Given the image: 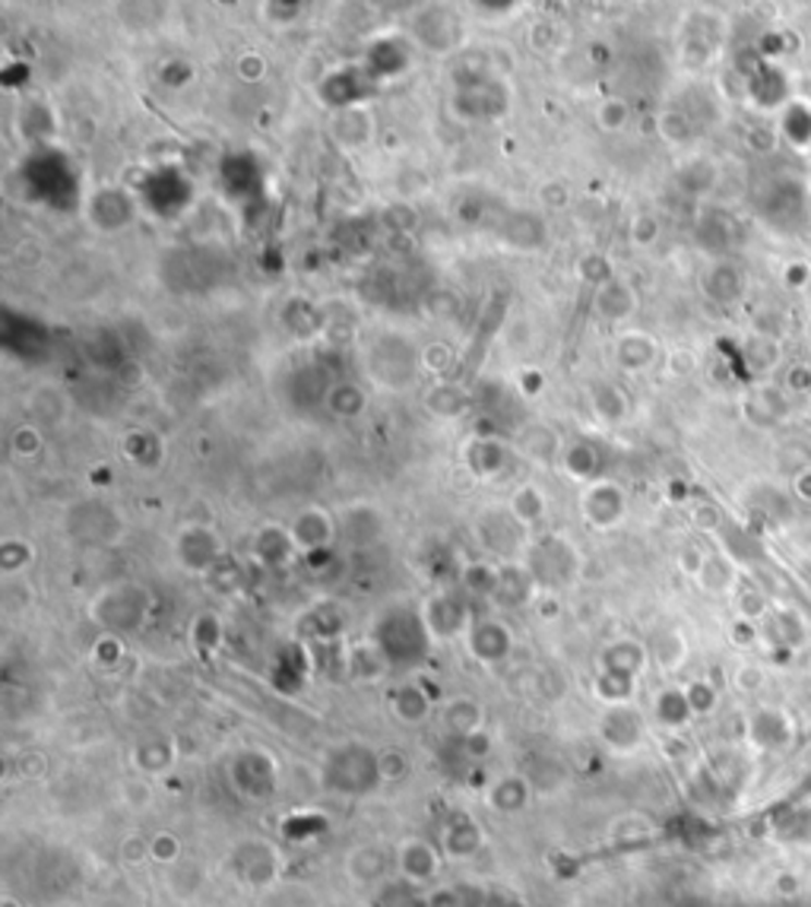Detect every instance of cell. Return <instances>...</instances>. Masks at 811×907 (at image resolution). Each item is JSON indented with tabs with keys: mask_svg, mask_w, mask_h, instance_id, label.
I'll list each match as a JSON object with an SVG mask.
<instances>
[{
	"mask_svg": "<svg viewBox=\"0 0 811 907\" xmlns=\"http://www.w3.org/2000/svg\"><path fill=\"white\" fill-rule=\"evenodd\" d=\"M321 780L330 793L339 797H368L374 793L384 777H381V755L371 752L368 745H339L324 759Z\"/></svg>",
	"mask_w": 811,
	"mask_h": 907,
	"instance_id": "1",
	"label": "cell"
},
{
	"mask_svg": "<svg viewBox=\"0 0 811 907\" xmlns=\"http://www.w3.org/2000/svg\"><path fill=\"white\" fill-rule=\"evenodd\" d=\"M374 641L384 654V660L393 667H416L428 657L431 632L425 625L422 612L416 609H390L378 622Z\"/></svg>",
	"mask_w": 811,
	"mask_h": 907,
	"instance_id": "2",
	"label": "cell"
},
{
	"mask_svg": "<svg viewBox=\"0 0 811 907\" xmlns=\"http://www.w3.org/2000/svg\"><path fill=\"white\" fill-rule=\"evenodd\" d=\"M228 777H231V787H235L238 797L263 803L276 793L279 768H276L273 755H266L263 749H245L231 759Z\"/></svg>",
	"mask_w": 811,
	"mask_h": 907,
	"instance_id": "3",
	"label": "cell"
},
{
	"mask_svg": "<svg viewBox=\"0 0 811 907\" xmlns=\"http://www.w3.org/2000/svg\"><path fill=\"white\" fill-rule=\"evenodd\" d=\"M529 577L542 587H558L574 574V552L561 539H542L529 549Z\"/></svg>",
	"mask_w": 811,
	"mask_h": 907,
	"instance_id": "4",
	"label": "cell"
},
{
	"mask_svg": "<svg viewBox=\"0 0 811 907\" xmlns=\"http://www.w3.org/2000/svg\"><path fill=\"white\" fill-rule=\"evenodd\" d=\"M143 616H146V597L136 587H118V590H108L105 597H98L96 619L115 632L140 629Z\"/></svg>",
	"mask_w": 811,
	"mask_h": 907,
	"instance_id": "5",
	"label": "cell"
},
{
	"mask_svg": "<svg viewBox=\"0 0 811 907\" xmlns=\"http://www.w3.org/2000/svg\"><path fill=\"white\" fill-rule=\"evenodd\" d=\"M396 870H399V879H406V882L422 888L425 882H431L434 875L441 873V854H438V847L431 840H403L399 850H396Z\"/></svg>",
	"mask_w": 811,
	"mask_h": 907,
	"instance_id": "6",
	"label": "cell"
},
{
	"mask_svg": "<svg viewBox=\"0 0 811 907\" xmlns=\"http://www.w3.org/2000/svg\"><path fill=\"white\" fill-rule=\"evenodd\" d=\"M231 867H235V873H238L241 882H248V885H254V888L270 885V882L279 875L276 850H273L270 844H258V840L238 847L235 857H231Z\"/></svg>",
	"mask_w": 811,
	"mask_h": 907,
	"instance_id": "7",
	"label": "cell"
},
{
	"mask_svg": "<svg viewBox=\"0 0 811 907\" xmlns=\"http://www.w3.org/2000/svg\"><path fill=\"white\" fill-rule=\"evenodd\" d=\"M178 559L191 572H213L219 565V539L213 537V530L191 527L178 539Z\"/></svg>",
	"mask_w": 811,
	"mask_h": 907,
	"instance_id": "8",
	"label": "cell"
},
{
	"mask_svg": "<svg viewBox=\"0 0 811 907\" xmlns=\"http://www.w3.org/2000/svg\"><path fill=\"white\" fill-rule=\"evenodd\" d=\"M441 847H444V854L454 857V860L473 857V854L482 847V828H479V822H476L469 812H454L451 822L444 825Z\"/></svg>",
	"mask_w": 811,
	"mask_h": 907,
	"instance_id": "9",
	"label": "cell"
},
{
	"mask_svg": "<svg viewBox=\"0 0 811 907\" xmlns=\"http://www.w3.org/2000/svg\"><path fill=\"white\" fill-rule=\"evenodd\" d=\"M469 651L482 664H501L511 654V632L501 622H494V619L476 622L469 629Z\"/></svg>",
	"mask_w": 811,
	"mask_h": 907,
	"instance_id": "10",
	"label": "cell"
},
{
	"mask_svg": "<svg viewBox=\"0 0 811 907\" xmlns=\"http://www.w3.org/2000/svg\"><path fill=\"white\" fill-rule=\"evenodd\" d=\"M422 616L431 639H454L456 632L466 629V606L454 600V597H448V594L428 600Z\"/></svg>",
	"mask_w": 811,
	"mask_h": 907,
	"instance_id": "11",
	"label": "cell"
},
{
	"mask_svg": "<svg viewBox=\"0 0 811 907\" xmlns=\"http://www.w3.org/2000/svg\"><path fill=\"white\" fill-rule=\"evenodd\" d=\"M520 524L511 511H488L486 517L479 521V534L486 539V546L498 556H511L520 542Z\"/></svg>",
	"mask_w": 811,
	"mask_h": 907,
	"instance_id": "12",
	"label": "cell"
},
{
	"mask_svg": "<svg viewBox=\"0 0 811 907\" xmlns=\"http://www.w3.org/2000/svg\"><path fill=\"white\" fill-rule=\"evenodd\" d=\"M599 733H603V740L609 742V745H616V749H631V745L641 742L644 730H641V720H637V714L631 707L618 705L606 711V717L599 724Z\"/></svg>",
	"mask_w": 811,
	"mask_h": 907,
	"instance_id": "13",
	"label": "cell"
},
{
	"mask_svg": "<svg viewBox=\"0 0 811 907\" xmlns=\"http://www.w3.org/2000/svg\"><path fill=\"white\" fill-rule=\"evenodd\" d=\"M529 793H533V787L526 784V777L511 774V777H498V780L491 784L488 803H491L494 812H501V815H517V812H523L526 803H529Z\"/></svg>",
	"mask_w": 811,
	"mask_h": 907,
	"instance_id": "14",
	"label": "cell"
},
{
	"mask_svg": "<svg viewBox=\"0 0 811 907\" xmlns=\"http://www.w3.org/2000/svg\"><path fill=\"white\" fill-rule=\"evenodd\" d=\"M333 539V521L321 511H305L293 527V542L305 552H318L326 549V542Z\"/></svg>",
	"mask_w": 811,
	"mask_h": 907,
	"instance_id": "15",
	"label": "cell"
},
{
	"mask_svg": "<svg viewBox=\"0 0 811 907\" xmlns=\"http://www.w3.org/2000/svg\"><path fill=\"white\" fill-rule=\"evenodd\" d=\"M482 720H486V714H482V707L476 705L473 699H454L451 705L444 707V727L460 742L469 740L473 733H479Z\"/></svg>",
	"mask_w": 811,
	"mask_h": 907,
	"instance_id": "16",
	"label": "cell"
},
{
	"mask_svg": "<svg viewBox=\"0 0 811 907\" xmlns=\"http://www.w3.org/2000/svg\"><path fill=\"white\" fill-rule=\"evenodd\" d=\"M387 854L381 847H358L349 854V875L361 885H378L387 873Z\"/></svg>",
	"mask_w": 811,
	"mask_h": 907,
	"instance_id": "17",
	"label": "cell"
},
{
	"mask_svg": "<svg viewBox=\"0 0 811 907\" xmlns=\"http://www.w3.org/2000/svg\"><path fill=\"white\" fill-rule=\"evenodd\" d=\"M175 765V745L168 740H143L133 749V768L143 774H165Z\"/></svg>",
	"mask_w": 811,
	"mask_h": 907,
	"instance_id": "18",
	"label": "cell"
},
{
	"mask_svg": "<svg viewBox=\"0 0 811 907\" xmlns=\"http://www.w3.org/2000/svg\"><path fill=\"white\" fill-rule=\"evenodd\" d=\"M371 907H428V895H422V888L406 879H393L378 885Z\"/></svg>",
	"mask_w": 811,
	"mask_h": 907,
	"instance_id": "19",
	"label": "cell"
},
{
	"mask_svg": "<svg viewBox=\"0 0 811 907\" xmlns=\"http://www.w3.org/2000/svg\"><path fill=\"white\" fill-rule=\"evenodd\" d=\"M393 711L403 724H422L425 717L431 714V702L419 685H403L393 695Z\"/></svg>",
	"mask_w": 811,
	"mask_h": 907,
	"instance_id": "20",
	"label": "cell"
},
{
	"mask_svg": "<svg viewBox=\"0 0 811 907\" xmlns=\"http://www.w3.org/2000/svg\"><path fill=\"white\" fill-rule=\"evenodd\" d=\"M428 907H486V888L476 885H451L428 895Z\"/></svg>",
	"mask_w": 811,
	"mask_h": 907,
	"instance_id": "21",
	"label": "cell"
},
{
	"mask_svg": "<svg viewBox=\"0 0 811 907\" xmlns=\"http://www.w3.org/2000/svg\"><path fill=\"white\" fill-rule=\"evenodd\" d=\"M637 664H641V651L634 644H616V647L606 651V672H612V676L631 679Z\"/></svg>",
	"mask_w": 811,
	"mask_h": 907,
	"instance_id": "22",
	"label": "cell"
},
{
	"mask_svg": "<svg viewBox=\"0 0 811 907\" xmlns=\"http://www.w3.org/2000/svg\"><path fill=\"white\" fill-rule=\"evenodd\" d=\"M463 584H466L473 594L494 597V594H498V584H501V569H491V565H469V569L463 572Z\"/></svg>",
	"mask_w": 811,
	"mask_h": 907,
	"instance_id": "23",
	"label": "cell"
},
{
	"mask_svg": "<svg viewBox=\"0 0 811 907\" xmlns=\"http://www.w3.org/2000/svg\"><path fill=\"white\" fill-rule=\"evenodd\" d=\"M384 672V654H381V647L374 644V647H356L353 651V676L356 679H374V676H381Z\"/></svg>",
	"mask_w": 811,
	"mask_h": 907,
	"instance_id": "24",
	"label": "cell"
},
{
	"mask_svg": "<svg viewBox=\"0 0 811 907\" xmlns=\"http://www.w3.org/2000/svg\"><path fill=\"white\" fill-rule=\"evenodd\" d=\"M511 514L517 517L520 524H533V521H539V514H542V496H539L533 486L520 489L517 496H514V502H511Z\"/></svg>",
	"mask_w": 811,
	"mask_h": 907,
	"instance_id": "25",
	"label": "cell"
},
{
	"mask_svg": "<svg viewBox=\"0 0 811 907\" xmlns=\"http://www.w3.org/2000/svg\"><path fill=\"white\" fill-rule=\"evenodd\" d=\"M150 857H153L156 863H163V867L178 863V857H181V840L175 838V835H168V832H159L156 838L150 840Z\"/></svg>",
	"mask_w": 811,
	"mask_h": 907,
	"instance_id": "26",
	"label": "cell"
},
{
	"mask_svg": "<svg viewBox=\"0 0 811 907\" xmlns=\"http://www.w3.org/2000/svg\"><path fill=\"white\" fill-rule=\"evenodd\" d=\"M29 559H33V549H29L26 542L10 539V542H3V549H0V565H3V572H20V569L29 565Z\"/></svg>",
	"mask_w": 811,
	"mask_h": 907,
	"instance_id": "27",
	"label": "cell"
},
{
	"mask_svg": "<svg viewBox=\"0 0 811 907\" xmlns=\"http://www.w3.org/2000/svg\"><path fill=\"white\" fill-rule=\"evenodd\" d=\"M378 755H381V777H384V780H403V777L409 774V759H406L403 752L384 749V752H378Z\"/></svg>",
	"mask_w": 811,
	"mask_h": 907,
	"instance_id": "28",
	"label": "cell"
},
{
	"mask_svg": "<svg viewBox=\"0 0 811 907\" xmlns=\"http://www.w3.org/2000/svg\"><path fill=\"white\" fill-rule=\"evenodd\" d=\"M460 745L469 752V759H482V755H488V749H491V740H488L486 733L479 730V733H473L469 740H463Z\"/></svg>",
	"mask_w": 811,
	"mask_h": 907,
	"instance_id": "29",
	"label": "cell"
},
{
	"mask_svg": "<svg viewBox=\"0 0 811 907\" xmlns=\"http://www.w3.org/2000/svg\"><path fill=\"white\" fill-rule=\"evenodd\" d=\"M0 907H20V905H16L13 898H3V902H0Z\"/></svg>",
	"mask_w": 811,
	"mask_h": 907,
	"instance_id": "30",
	"label": "cell"
}]
</instances>
